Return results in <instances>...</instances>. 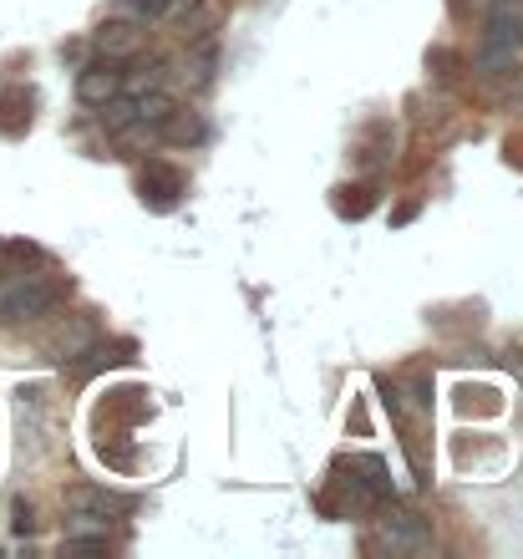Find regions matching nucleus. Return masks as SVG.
<instances>
[{"label":"nucleus","instance_id":"f257e3e1","mask_svg":"<svg viewBox=\"0 0 523 559\" xmlns=\"http://www.w3.org/2000/svg\"><path fill=\"white\" fill-rule=\"evenodd\" d=\"M61 300V285L57 280H41V275H15L0 285V325H26V321H41L46 310Z\"/></svg>","mask_w":523,"mask_h":559},{"label":"nucleus","instance_id":"f03ea898","mask_svg":"<svg viewBox=\"0 0 523 559\" xmlns=\"http://www.w3.org/2000/svg\"><path fill=\"white\" fill-rule=\"evenodd\" d=\"M117 92H128V72H122V67H117V61H92L87 72L76 76V97H82V103L87 107H103V103H112Z\"/></svg>","mask_w":523,"mask_h":559},{"label":"nucleus","instance_id":"7ed1b4c3","mask_svg":"<svg viewBox=\"0 0 523 559\" xmlns=\"http://www.w3.org/2000/svg\"><path fill=\"white\" fill-rule=\"evenodd\" d=\"M381 539L392 549H412V555H421V549H432V534H427V524H421L417 514H387L381 519Z\"/></svg>","mask_w":523,"mask_h":559},{"label":"nucleus","instance_id":"20e7f679","mask_svg":"<svg viewBox=\"0 0 523 559\" xmlns=\"http://www.w3.org/2000/svg\"><path fill=\"white\" fill-rule=\"evenodd\" d=\"M483 41H498V46H523V0H498L488 26H483Z\"/></svg>","mask_w":523,"mask_h":559},{"label":"nucleus","instance_id":"39448f33","mask_svg":"<svg viewBox=\"0 0 523 559\" xmlns=\"http://www.w3.org/2000/svg\"><path fill=\"white\" fill-rule=\"evenodd\" d=\"M92 46H97V57L122 61V57H132V51L143 46V31H138V21H107V26L92 36Z\"/></svg>","mask_w":523,"mask_h":559},{"label":"nucleus","instance_id":"423d86ee","mask_svg":"<svg viewBox=\"0 0 523 559\" xmlns=\"http://www.w3.org/2000/svg\"><path fill=\"white\" fill-rule=\"evenodd\" d=\"M67 503L72 509H87V514H128L132 499H122V493H112V488H92V484H76L72 493H67Z\"/></svg>","mask_w":523,"mask_h":559},{"label":"nucleus","instance_id":"0eeeda50","mask_svg":"<svg viewBox=\"0 0 523 559\" xmlns=\"http://www.w3.org/2000/svg\"><path fill=\"white\" fill-rule=\"evenodd\" d=\"M178 189H183V178H178L174 168H163V163H153V168L143 174V193H153V204H158V209L174 204Z\"/></svg>","mask_w":523,"mask_h":559},{"label":"nucleus","instance_id":"6e6552de","mask_svg":"<svg viewBox=\"0 0 523 559\" xmlns=\"http://www.w3.org/2000/svg\"><path fill=\"white\" fill-rule=\"evenodd\" d=\"M350 468H356V473H366L361 484L371 488L377 499H387V493H392V478H387V463H381L377 453H361V457H350Z\"/></svg>","mask_w":523,"mask_h":559},{"label":"nucleus","instance_id":"1a4fd4ad","mask_svg":"<svg viewBox=\"0 0 523 559\" xmlns=\"http://www.w3.org/2000/svg\"><path fill=\"white\" fill-rule=\"evenodd\" d=\"M132 122H138V103H132V97H122V92H117L112 103H103V128H107V133H128Z\"/></svg>","mask_w":523,"mask_h":559},{"label":"nucleus","instance_id":"9d476101","mask_svg":"<svg viewBox=\"0 0 523 559\" xmlns=\"http://www.w3.org/2000/svg\"><path fill=\"white\" fill-rule=\"evenodd\" d=\"M513 57H519L513 46L483 41V46H478V57H473V67H478V72H509V67H513Z\"/></svg>","mask_w":523,"mask_h":559},{"label":"nucleus","instance_id":"9b49d317","mask_svg":"<svg viewBox=\"0 0 523 559\" xmlns=\"http://www.w3.org/2000/svg\"><path fill=\"white\" fill-rule=\"evenodd\" d=\"M158 133L168 138V143H199V138H204V122L199 118H174V112H168V122H163Z\"/></svg>","mask_w":523,"mask_h":559},{"label":"nucleus","instance_id":"f8f14e48","mask_svg":"<svg viewBox=\"0 0 523 559\" xmlns=\"http://www.w3.org/2000/svg\"><path fill=\"white\" fill-rule=\"evenodd\" d=\"M509 103H513V107H523V72H513V82H509Z\"/></svg>","mask_w":523,"mask_h":559},{"label":"nucleus","instance_id":"ddd939ff","mask_svg":"<svg viewBox=\"0 0 523 559\" xmlns=\"http://www.w3.org/2000/svg\"><path fill=\"white\" fill-rule=\"evenodd\" d=\"M15 530H21V534L31 530V509H26V503H15Z\"/></svg>","mask_w":523,"mask_h":559},{"label":"nucleus","instance_id":"4468645a","mask_svg":"<svg viewBox=\"0 0 523 559\" xmlns=\"http://www.w3.org/2000/svg\"><path fill=\"white\" fill-rule=\"evenodd\" d=\"M0 254H5V239H0Z\"/></svg>","mask_w":523,"mask_h":559}]
</instances>
